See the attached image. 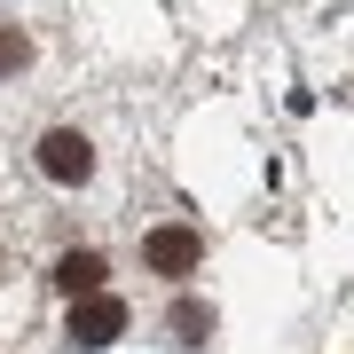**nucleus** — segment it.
Returning a JSON list of instances; mask_svg holds the SVG:
<instances>
[{"label":"nucleus","instance_id":"nucleus-1","mask_svg":"<svg viewBox=\"0 0 354 354\" xmlns=\"http://www.w3.org/2000/svg\"><path fill=\"white\" fill-rule=\"evenodd\" d=\"M39 174H48V181H64V189H79V181L95 174V150H87V134H71V127H48V134H39Z\"/></svg>","mask_w":354,"mask_h":354},{"label":"nucleus","instance_id":"nucleus-2","mask_svg":"<svg viewBox=\"0 0 354 354\" xmlns=\"http://www.w3.org/2000/svg\"><path fill=\"white\" fill-rule=\"evenodd\" d=\"M118 330H127V299H102V291H87V299L71 307V339H79V346H111Z\"/></svg>","mask_w":354,"mask_h":354},{"label":"nucleus","instance_id":"nucleus-3","mask_svg":"<svg viewBox=\"0 0 354 354\" xmlns=\"http://www.w3.org/2000/svg\"><path fill=\"white\" fill-rule=\"evenodd\" d=\"M197 252H205V244H197V228H150V236H142V260H150L158 276H189Z\"/></svg>","mask_w":354,"mask_h":354},{"label":"nucleus","instance_id":"nucleus-4","mask_svg":"<svg viewBox=\"0 0 354 354\" xmlns=\"http://www.w3.org/2000/svg\"><path fill=\"white\" fill-rule=\"evenodd\" d=\"M55 283H64L71 299H87V291H102V260L95 252H64L55 260Z\"/></svg>","mask_w":354,"mask_h":354},{"label":"nucleus","instance_id":"nucleus-5","mask_svg":"<svg viewBox=\"0 0 354 354\" xmlns=\"http://www.w3.org/2000/svg\"><path fill=\"white\" fill-rule=\"evenodd\" d=\"M205 330H213V307L181 299V307H174V339H205Z\"/></svg>","mask_w":354,"mask_h":354},{"label":"nucleus","instance_id":"nucleus-6","mask_svg":"<svg viewBox=\"0 0 354 354\" xmlns=\"http://www.w3.org/2000/svg\"><path fill=\"white\" fill-rule=\"evenodd\" d=\"M32 64V39L24 32H0V71H24Z\"/></svg>","mask_w":354,"mask_h":354}]
</instances>
